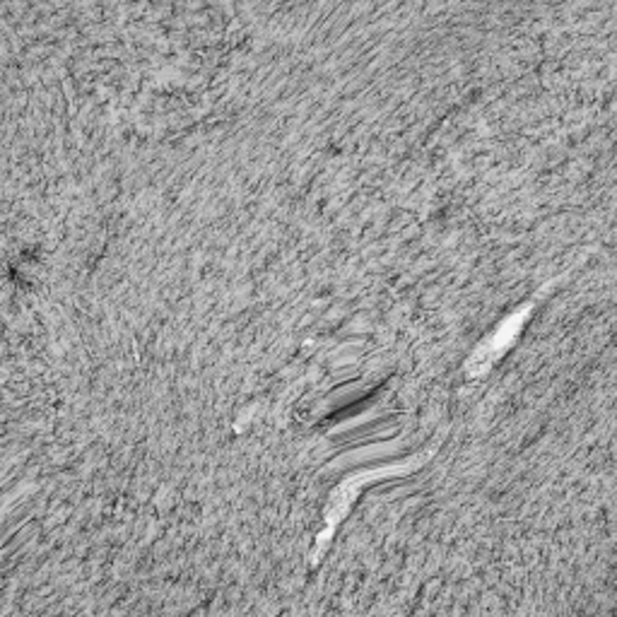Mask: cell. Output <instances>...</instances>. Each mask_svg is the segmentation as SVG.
Returning <instances> with one entry per match:
<instances>
[{"label":"cell","instance_id":"6da1fadb","mask_svg":"<svg viewBox=\"0 0 617 617\" xmlns=\"http://www.w3.org/2000/svg\"><path fill=\"white\" fill-rule=\"evenodd\" d=\"M524 318H526V313H514V316H509L507 321H504L500 328H497L495 333H492L488 340L475 350V354H473L471 362H468V371L471 374L488 371L492 367V362L500 357L504 350L514 342V338H516V333H519Z\"/></svg>","mask_w":617,"mask_h":617}]
</instances>
